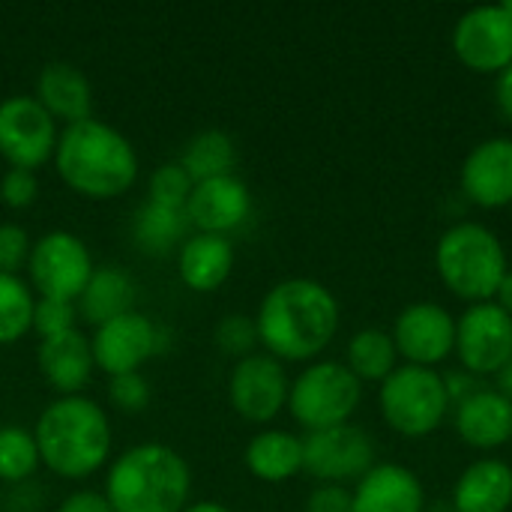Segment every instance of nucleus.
Segmentation results:
<instances>
[{
  "mask_svg": "<svg viewBox=\"0 0 512 512\" xmlns=\"http://www.w3.org/2000/svg\"><path fill=\"white\" fill-rule=\"evenodd\" d=\"M264 354L282 360L318 357L339 330V303L318 279H285L273 285L255 315Z\"/></svg>",
  "mask_w": 512,
  "mask_h": 512,
  "instance_id": "f257e3e1",
  "label": "nucleus"
},
{
  "mask_svg": "<svg viewBox=\"0 0 512 512\" xmlns=\"http://www.w3.org/2000/svg\"><path fill=\"white\" fill-rule=\"evenodd\" d=\"M54 168L81 198L111 201L135 186L138 153L123 132L90 117L60 129Z\"/></svg>",
  "mask_w": 512,
  "mask_h": 512,
  "instance_id": "f03ea898",
  "label": "nucleus"
},
{
  "mask_svg": "<svg viewBox=\"0 0 512 512\" xmlns=\"http://www.w3.org/2000/svg\"><path fill=\"white\" fill-rule=\"evenodd\" d=\"M39 462L60 480H87L111 456L108 414L87 396H57L33 426Z\"/></svg>",
  "mask_w": 512,
  "mask_h": 512,
  "instance_id": "7ed1b4c3",
  "label": "nucleus"
},
{
  "mask_svg": "<svg viewBox=\"0 0 512 512\" xmlns=\"http://www.w3.org/2000/svg\"><path fill=\"white\" fill-rule=\"evenodd\" d=\"M102 495L114 512H183L192 495V468L165 444H138L114 459Z\"/></svg>",
  "mask_w": 512,
  "mask_h": 512,
  "instance_id": "20e7f679",
  "label": "nucleus"
},
{
  "mask_svg": "<svg viewBox=\"0 0 512 512\" xmlns=\"http://www.w3.org/2000/svg\"><path fill=\"white\" fill-rule=\"evenodd\" d=\"M435 267L441 282L471 306L495 300L510 270L501 237L480 222H459L447 228L435 246Z\"/></svg>",
  "mask_w": 512,
  "mask_h": 512,
  "instance_id": "39448f33",
  "label": "nucleus"
},
{
  "mask_svg": "<svg viewBox=\"0 0 512 512\" xmlns=\"http://www.w3.org/2000/svg\"><path fill=\"white\" fill-rule=\"evenodd\" d=\"M378 402L387 426L405 438L432 435L453 408L444 378L435 369L411 363L396 366V372L387 381H381Z\"/></svg>",
  "mask_w": 512,
  "mask_h": 512,
  "instance_id": "423d86ee",
  "label": "nucleus"
},
{
  "mask_svg": "<svg viewBox=\"0 0 512 512\" xmlns=\"http://www.w3.org/2000/svg\"><path fill=\"white\" fill-rule=\"evenodd\" d=\"M363 384L357 375L336 360H321L306 366L294 381L288 393V411L291 417L309 429H333L351 420V414L360 408Z\"/></svg>",
  "mask_w": 512,
  "mask_h": 512,
  "instance_id": "0eeeda50",
  "label": "nucleus"
},
{
  "mask_svg": "<svg viewBox=\"0 0 512 512\" xmlns=\"http://www.w3.org/2000/svg\"><path fill=\"white\" fill-rule=\"evenodd\" d=\"M93 258L81 237L72 231H48L30 246L27 276L30 288L45 300L75 303L93 276Z\"/></svg>",
  "mask_w": 512,
  "mask_h": 512,
  "instance_id": "6e6552de",
  "label": "nucleus"
},
{
  "mask_svg": "<svg viewBox=\"0 0 512 512\" xmlns=\"http://www.w3.org/2000/svg\"><path fill=\"white\" fill-rule=\"evenodd\" d=\"M57 138V120L33 96H6L0 102V156L9 168H42L54 159Z\"/></svg>",
  "mask_w": 512,
  "mask_h": 512,
  "instance_id": "1a4fd4ad",
  "label": "nucleus"
},
{
  "mask_svg": "<svg viewBox=\"0 0 512 512\" xmlns=\"http://www.w3.org/2000/svg\"><path fill=\"white\" fill-rule=\"evenodd\" d=\"M372 465L375 444L354 423L309 432L303 438V471L321 483L345 486L348 480H360Z\"/></svg>",
  "mask_w": 512,
  "mask_h": 512,
  "instance_id": "9d476101",
  "label": "nucleus"
},
{
  "mask_svg": "<svg viewBox=\"0 0 512 512\" xmlns=\"http://www.w3.org/2000/svg\"><path fill=\"white\" fill-rule=\"evenodd\" d=\"M456 351L471 375H498L512 357V318L495 303H474L456 321Z\"/></svg>",
  "mask_w": 512,
  "mask_h": 512,
  "instance_id": "9b49d317",
  "label": "nucleus"
},
{
  "mask_svg": "<svg viewBox=\"0 0 512 512\" xmlns=\"http://www.w3.org/2000/svg\"><path fill=\"white\" fill-rule=\"evenodd\" d=\"M453 51L474 72H504L512 63V12L498 6H474L453 27Z\"/></svg>",
  "mask_w": 512,
  "mask_h": 512,
  "instance_id": "f8f14e48",
  "label": "nucleus"
},
{
  "mask_svg": "<svg viewBox=\"0 0 512 512\" xmlns=\"http://www.w3.org/2000/svg\"><path fill=\"white\" fill-rule=\"evenodd\" d=\"M291 381L285 366L270 354H249L234 363L228 381L231 408L249 423H270L288 405Z\"/></svg>",
  "mask_w": 512,
  "mask_h": 512,
  "instance_id": "ddd939ff",
  "label": "nucleus"
},
{
  "mask_svg": "<svg viewBox=\"0 0 512 512\" xmlns=\"http://www.w3.org/2000/svg\"><path fill=\"white\" fill-rule=\"evenodd\" d=\"M93 363L108 378L141 372V366L162 348V330L141 312H126L96 327L90 336Z\"/></svg>",
  "mask_w": 512,
  "mask_h": 512,
  "instance_id": "4468645a",
  "label": "nucleus"
},
{
  "mask_svg": "<svg viewBox=\"0 0 512 512\" xmlns=\"http://www.w3.org/2000/svg\"><path fill=\"white\" fill-rule=\"evenodd\" d=\"M390 336L399 357L423 369H435L456 351V321L441 303L432 300L405 306Z\"/></svg>",
  "mask_w": 512,
  "mask_h": 512,
  "instance_id": "2eb2a0df",
  "label": "nucleus"
},
{
  "mask_svg": "<svg viewBox=\"0 0 512 512\" xmlns=\"http://www.w3.org/2000/svg\"><path fill=\"white\" fill-rule=\"evenodd\" d=\"M183 213H186V222L198 234L228 237L234 228H240L249 219L252 195H249V186L234 174L201 180L192 186V195H189Z\"/></svg>",
  "mask_w": 512,
  "mask_h": 512,
  "instance_id": "dca6fc26",
  "label": "nucleus"
},
{
  "mask_svg": "<svg viewBox=\"0 0 512 512\" xmlns=\"http://www.w3.org/2000/svg\"><path fill=\"white\" fill-rule=\"evenodd\" d=\"M459 186L477 207L512 204V138H486L462 162Z\"/></svg>",
  "mask_w": 512,
  "mask_h": 512,
  "instance_id": "f3484780",
  "label": "nucleus"
},
{
  "mask_svg": "<svg viewBox=\"0 0 512 512\" xmlns=\"http://www.w3.org/2000/svg\"><path fill=\"white\" fill-rule=\"evenodd\" d=\"M36 366L51 390H57L60 396H78L90 384L96 369L90 336L75 327L69 333L39 339Z\"/></svg>",
  "mask_w": 512,
  "mask_h": 512,
  "instance_id": "a211bd4d",
  "label": "nucleus"
},
{
  "mask_svg": "<svg viewBox=\"0 0 512 512\" xmlns=\"http://www.w3.org/2000/svg\"><path fill=\"white\" fill-rule=\"evenodd\" d=\"M354 512H426L420 477L405 465H372L354 486Z\"/></svg>",
  "mask_w": 512,
  "mask_h": 512,
  "instance_id": "6ab92c4d",
  "label": "nucleus"
},
{
  "mask_svg": "<svg viewBox=\"0 0 512 512\" xmlns=\"http://www.w3.org/2000/svg\"><path fill=\"white\" fill-rule=\"evenodd\" d=\"M456 432L474 450H495L512 438V399L480 387L456 402Z\"/></svg>",
  "mask_w": 512,
  "mask_h": 512,
  "instance_id": "aec40b11",
  "label": "nucleus"
},
{
  "mask_svg": "<svg viewBox=\"0 0 512 512\" xmlns=\"http://www.w3.org/2000/svg\"><path fill=\"white\" fill-rule=\"evenodd\" d=\"M33 99L54 120H63L66 126L93 117V87H90L87 75L66 60H54V63L42 66V72L36 78Z\"/></svg>",
  "mask_w": 512,
  "mask_h": 512,
  "instance_id": "412c9836",
  "label": "nucleus"
},
{
  "mask_svg": "<svg viewBox=\"0 0 512 512\" xmlns=\"http://www.w3.org/2000/svg\"><path fill=\"white\" fill-rule=\"evenodd\" d=\"M234 270V246L222 234H192L180 243L177 273L186 288L198 294L219 291Z\"/></svg>",
  "mask_w": 512,
  "mask_h": 512,
  "instance_id": "4be33fe9",
  "label": "nucleus"
},
{
  "mask_svg": "<svg viewBox=\"0 0 512 512\" xmlns=\"http://www.w3.org/2000/svg\"><path fill=\"white\" fill-rule=\"evenodd\" d=\"M512 507V468L501 459H480L462 471L453 489L456 512H507Z\"/></svg>",
  "mask_w": 512,
  "mask_h": 512,
  "instance_id": "5701e85b",
  "label": "nucleus"
},
{
  "mask_svg": "<svg viewBox=\"0 0 512 512\" xmlns=\"http://www.w3.org/2000/svg\"><path fill=\"white\" fill-rule=\"evenodd\" d=\"M246 468L261 483H285L303 471V441L291 432H258L246 444Z\"/></svg>",
  "mask_w": 512,
  "mask_h": 512,
  "instance_id": "b1692460",
  "label": "nucleus"
},
{
  "mask_svg": "<svg viewBox=\"0 0 512 512\" xmlns=\"http://www.w3.org/2000/svg\"><path fill=\"white\" fill-rule=\"evenodd\" d=\"M132 303H135V282L129 279V273L117 267H96L87 288L75 300V309L87 324L99 327L111 318L132 312Z\"/></svg>",
  "mask_w": 512,
  "mask_h": 512,
  "instance_id": "393cba45",
  "label": "nucleus"
},
{
  "mask_svg": "<svg viewBox=\"0 0 512 512\" xmlns=\"http://www.w3.org/2000/svg\"><path fill=\"white\" fill-rule=\"evenodd\" d=\"M177 162L192 177V183L225 177V174H234L237 144H234V138L228 132L207 129V132H198L195 138L186 141V147H183Z\"/></svg>",
  "mask_w": 512,
  "mask_h": 512,
  "instance_id": "a878e982",
  "label": "nucleus"
},
{
  "mask_svg": "<svg viewBox=\"0 0 512 512\" xmlns=\"http://www.w3.org/2000/svg\"><path fill=\"white\" fill-rule=\"evenodd\" d=\"M186 213L174 210V207H162V204H141L135 210L132 219V237L138 243V249L150 252V255H162L168 249H174L177 243L186 240Z\"/></svg>",
  "mask_w": 512,
  "mask_h": 512,
  "instance_id": "bb28decb",
  "label": "nucleus"
},
{
  "mask_svg": "<svg viewBox=\"0 0 512 512\" xmlns=\"http://www.w3.org/2000/svg\"><path fill=\"white\" fill-rule=\"evenodd\" d=\"M396 342L381 327H366L351 336L348 342V369L357 375V381H387L396 372Z\"/></svg>",
  "mask_w": 512,
  "mask_h": 512,
  "instance_id": "cd10ccee",
  "label": "nucleus"
},
{
  "mask_svg": "<svg viewBox=\"0 0 512 512\" xmlns=\"http://www.w3.org/2000/svg\"><path fill=\"white\" fill-rule=\"evenodd\" d=\"M36 294L21 276L0 273V345H15L33 327Z\"/></svg>",
  "mask_w": 512,
  "mask_h": 512,
  "instance_id": "c85d7f7f",
  "label": "nucleus"
},
{
  "mask_svg": "<svg viewBox=\"0 0 512 512\" xmlns=\"http://www.w3.org/2000/svg\"><path fill=\"white\" fill-rule=\"evenodd\" d=\"M39 447L30 429L0 426V480L21 483L30 480L39 468Z\"/></svg>",
  "mask_w": 512,
  "mask_h": 512,
  "instance_id": "c756f323",
  "label": "nucleus"
},
{
  "mask_svg": "<svg viewBox=\"0 0 512 512\" xmlns=\"http://www.w3.org/2000/svg\"><path fill=\"white\" fill-rule=\"evenodd\" d=\"M192 177L180 168V162H168V165H159L153 174H150V201L153 204H162V207H174V210H183L189 195H192Z\"/></svg>",
  "mask_w": 512,
  "mask_h": 512,
  "instance_id": "7c9ffc66",
  "label": "nucleus"
},
{
  "mask_svg": "<svg viewBox=\"0 0 512 512\" xmlns=\"http://www.w3.org/2000/svg\"><path fill=\"white\" fill-rule=\"evenodd\" d=\"M216 345L243 360L249 354H255V345H258V327H255V318H246V315H228L216 324Z\"/></svg>",
  "mask_w": 512,
  "mask_h": 512,
  "instance_id": "2f4dec72",
  "label": "nucleus"
},
{
  "mask_svg": "<svg viewBox=\"0 0 512 512\" xmlns=\"http://www.w3.org/2000/svg\"><path fill=\"white\" fill-rule=\"evenodd\" d=\"M75 318H78L75 303L36 297V306H33V327H30V330H33L39 339H51V336H60V333L75 330Z\"/></svg>",
  "mask_w": 512,
  "mask_h": 512,
  "instance_id": "473e14b6",
  "label": "nucleus"
},
{
  "mask_svg": "<svg viewBox=\"0 0 512 512\" xmlns=\"http://www.w3.org/2000/svg\"><path fill=\"white\" fill-rule=\"evenodd\" d=\"M108 402L120 414H141L150 405V387L141 372L108 378Z\"/></svg>",
  "mask_w": 512,
  "mask_h": 512,
  "instance_id": "72a5a7b5",
  "label": "nucleus"
},
{
  "mask_svg": "<svg viewBox=\"0 0 512 512\" xmlns=\"http://www.w3.org/2000/svg\"><path fill=\"white\" fill-rule=\"evenodd\" d=\"M30 234L15 222H0V273L18 276L30 258Z\"/></svg>",
  "mask_w": 512,
  "mask_h": 512,
  "instance_id": "f704fd0d",
  "label": "nucleus"
},
{
  "mask_svg": "<svg viewBox=\"0 0 512 512\" xmlns=\"http://www.w3.org/2000/svg\"><path fill=\"white\" fill-rule=\"evenodd\" d=\"M39 195V180L36 171H24V168H9L0 177V201L9 210H24L36 201Z\"/></svg>",
  "mask_w": 512,
  "mask_h": 512,
  "instance_id": "c9c22d12",
  "label": "nucleus"
},
{
  "mask_svg": "<svg viewBox=\"0 0 512 512\" xmlns=\"http://www.w3.org/2000/svg\"><path fill=\"white\" fill-rule=\"evenodd\" d=\"M306 512H354V495L348 486L321 483L306 498Z\"/></svg>",
  "mask_w": 512,
  "mask_h": 512,
  "instance_id": "e433bc0d",
  "label": "nucleus"
},
{
  "mask_svg": "<svg viewBox=\"0 0 512 512\" xmlns=\"http://www.w3.org/2000/svg\"><path fill=\"white\" fill-rule=\"evenodd\" d=\"M57 512H114L108 498L102 492H93V489H81V492H72L60 501Z\"/></svg>",
  "mask_w": 512,
  "mask_h": 512,
  "instance_id": "4c0bfd02",
  "label": "nucleus"
},
{
  "mask_svg": "<svg viewBox=\"0 0 512 512\" xmlns=\"http://www.w3.org/2000/svg\"><path fill=\"white\" fill-rule=\"evenodd\" d=\"M495 99H498V108H501V114L507 117L512 123V63L504 69V72H498V84H495Z\"/></svg>",
  "mask_w": 512,
  "mask_h": 512,
  "instance_id": "58836bf2",
  "label": "nucleus"
},
{
  "mask_svg": "<svg viewBox=\"0 0 512 512\" xmlns=\"http://www.w3.org/2000/svg\"><path fill=\"white\" fill-rule=\"evenodd\" d=\"M495 303L512 318V270H507V276H504V282H501V288L495 294Z\"/></svg>",
  "mask_w": 512,
  "mask_h": 512,
  "instance_id": "ea45409f",
  "label": "nucleus"
},
{
  "mask_svg": "<svg viewBox=\"0 0 512 512\" xmlns=\"http://www.w3.org/2000/svg\"><path fill=\"white\" fill-rule=\"evenodd\" d=\"M498 390H501L507 399H512V357L507 360V366L498 372Z\"/></svg>",
  "mask_w": 512,
  "mask_h": 512,
  "instance_id": "a19ab883",
  "label": "nucleus"
},
{
  "mask_svg": "<svg viewBox=\"0 0 512 512\" xmlns=\"http://www.w3.org/2000/svg\"><path fill=\"white\" fill-rule=\"evenodd\" d=\"M183 512H231L228 507L216 504V501H198V504H189Z\"/></svg>",
  "mask_w": 512,
  "mask_h": 512,
  "instance_id": "79ce46f5",
  "label": "nucleus"
},
{
  "mask_svg": "<svg viewBox=\"0 0 512 512\" xmlns=\"http://www.w3.org/2000/svg\"><path fill=\"white\" fill-rule=\"evenodd\" d=\"M504 6H507V9H510V12H512V0H507V3H504Z\"/></svg>",
  "mask_w": 512,
  "mask_h": 512,
  "instance_id": "37998d69",
  "label": "nucleus"
}]
</instances>
